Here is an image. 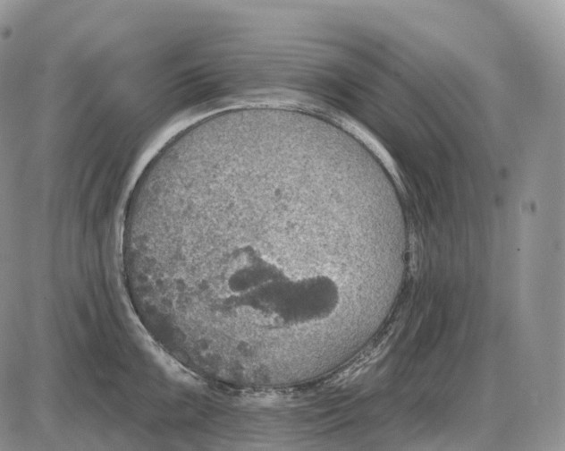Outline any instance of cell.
Listing matches in <instances>:
<instances>
[{"instance_id": "cell-1", "label": "cell", "mask_w": 565, "mask_h": 451, "mask_svg": "<svg viewBox=\"0 0 565 451\" xmlns=\"http://www.w3.org/2000/svg\"><path fill=\"white\" fill-rule=\"evenodd\" d=\"M349 192L320 167L226 150L139 183L123 238L141 314L188 365L223 386L326 353L343 301L337 258L363 232Z\"/></svg>"}]
</instances>
